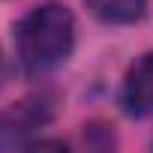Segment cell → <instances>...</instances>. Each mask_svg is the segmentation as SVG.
I'll return each mask as SVG.
<instances>
[{"instance_id": "cell-1", "label": "cell", "mask_w": 153, "mask_h": 153, "mask_svg": "<svg viewBox=\"0 0 153 153\" xmlns=\"http://www.w3.org/2000/svg\"><path fill=\"white\" fill-rule=\"evenodd\" d=\"M15 51L30 75L60 66L75 45V18L63 3L45 0L15 24Z\"/></svg>"}, {"instance_id": "cell-2", "label": "cell", "mask_w": 153, "mask_h": 153, "mask_svg": "<svg viewBox=\"0 0 153 153\" xmlns=\"http://www.w3.org/2000/svg\"><path fill=\"white\" fill-rule=\"evenodd\" d=\"M51 114H54V99L45 93H33V96L12 102L0 114V147L21 144V138L36 132L39 126H45L51 120Z\"/></svg>"}, {"instance_id": "cell-3", "label": "cell", "mask_w": 153, "mask_h": 153, "mask_svg": "<svg viewBox=\"0 0 153 153\" xmlns=\"http://www.w3.org/2000/svg\"><path fill=\"white\" fill-rule=\"evenodd\" d=\"M123 105L135 117H150L153 114V51L141 54L123 81Z\"/></svg>"}, {"instance_id": "cell-4", "label": "cell", "mask_w": 153, "mask_h": 153, "mask_svg": "<svg viewBox=\"0 0 153 153\" xmlns=\"http://www.w3.org/2000/svg\"><path fill=\"white\" fill-rule=\"evenodd\" d=\"M87 6L96 18L108 24H132L144 15L147 0H87Z\"/></svg>"}]
</instances>
